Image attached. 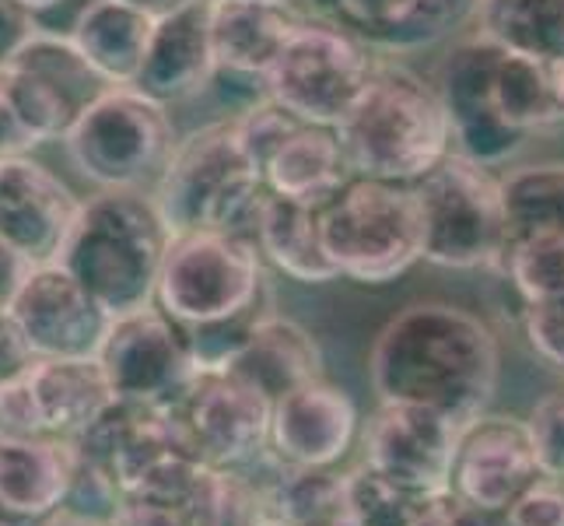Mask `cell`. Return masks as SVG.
Here are the masks:
<instances>
[{"label": "cell", "instance_id": "cell-9", "mask_svg": "<svg viewBox=\"0 0 564 526\" xmlns=\"http://www.w3.org/2000/svg\"><path fill=\"white\" fill-rule=\"evenodd\" d=\"M379 61L382 56L358 35L319 14H302L278 64L267 74L263 95L281 103L302 124L340 127L365 95Z\"/></svg>", "mask_w": 564, "mask_h": 526}, {"label": "cell", "instance_id": "cell-35", "mask_svg": "<svg viewBox=\"0 0 564 526\" xmlns=\"http://www.w3.org/2000/svg\"><path fill=\"white\" fill-rule=\"evenodd\" d=\"M527 428H530L543 477L564 481V389L561 394L543 397L533 407L527 418Z\"/></svg>", "mask_w": 564, "mask_h": 526}, {"label": "cell", "instance_id": "cell-43", "mask_svg": "<svg viewBox=\"0 0 564 526\" xmlns=\"http://www.w3.org/2000/svg\"><path fill=\"white\" fill-rule=\"evenodd\" d=\"M123 4L138 8V11H144L151 18H165V14H176V11H183L189 4H197V0H123Z\"/></svg>", "mask_w": 564, "mask_h": 526}, {"label": "cell", "instance_id": "cell-44", "mask_svg": "<svg viewBox=\"0 0 564 526\" xmlns=\"http://www.w3.org/2000/svg\"><path fill=\"white\" fill-rule=\"evenodd\" d=\"M50 526H109V519H99V516H85V513H74V509H64L61 516H53Z\"/></svg>", "mask_w": 564, "mask_h": 526}, {"label": "cell", "instance_id": "cell-16", "mask_svg": "<svg viewBox=\"0 0 564 526\" xmlns=\"http://www.w3.org/2000/svg\"><path fill=\"white\" fill-rule=\"evenodd\" d=\"M540 477L543 471L527 421L480 415L459 428L449 489L474 509L501 516Z\"/></svg>", "mask_w": 564, "mask_h": 526}, {"label": "cell", "instance_id": "cell-21", "mask_svg": "<svg viewBox=\"0 0 564 526\" xmlns=\"http://www.w3.org/2000/svg\"><path fill=\"white\" fill-rule=\"evenodd\" d=\"M214 77H218V61L210 46V0H197L176 14L159 18L133 88L162 106H176L197 99Z\"/></svg>", "mask_w": 564, "mask_h": 526}, {"label": "cell", "instance_id": "cell-10", "mask_svg": "<svg viewBox=\"0 0 564 526\" xmlns=\"http://www.w3.org/2000/svg\"><path fill=\"white\" fill-rule=\"evenodd\" d=\"M169 415L180 450L214 471H239L270 450L274 400L228 368H207L193 376L169 404Z\"/></svg>", "mask_w": 564, "mask_h": 526}, {"label": "cell", "instance_id": "cell-31", "mask_svg": "<svg viewBox=\"0 0 564 526\" xmlns=\"http://www.w3.org/2000/svg\"><path fill=\"white\" fill-rule=\"evenodd\" d=\"M509 243L564 236V162L519 165L501 175Z\"/></svg>", "mask_w": 564, "mask_h": 526}, {"label": "cell", "instance_id": "cell-46", "mask_svg": "<svg viewBox=\"0 0 564 526\" xmlns=\"http://www.w3.org/2000/svg\"><path fill=\"white\" fill-rule=\"evenodd\" d=\"M18 8H25L29 14H43V11H53V8H64L67 0H14Z\"/></svg>", "mask_w": 564, "mask_h": 526}, {"label": "cell", "instance_id": "cell-29", "mask_svg": "<svg viewBox=\"0 0 564 526\" xmlns=\"http://www.w3.org/2000/svg\"><path fill=\"white\" fill-rule=\"evenodd\" d=\"M267 519L291 526H344L347 471L337 466H274L267 484Z\"/></svg>", "mask_w": 564, "mask_h": 526}, {"label": "cell", "instance_id": "cell-22", "mask_svg": "<svg viewBox=\"0 0 564 526\" xmlns=\"http://www.w3.org/2000/svg\"><path fill=\"white\" fill-rule=\"evenodd\" d=\"M22 379L43 439L77 442L116 400L99 358H35Z\"/></svg>", "mask_w": 564, "mask_h": 526}, {"label": "cell", "instance_id": "cell-8", "mask_svg": "<svg viewBox=\"0 0 564 526\" xmlns=\"http://www.w3.org/2000/svg\"><path fill=\"white\" fill-rule=\"evenodd\" d=\"M77 172L102 190H144L159 183L176 148L169 106L133 85H109L64 138Z\"/></svg>", "mask_w": 564, "mask_h": 526}, {"label": "cell", "instance_id": "cell-47", "mask_svg": "<svg viewBox=\"0 0 564 526\" xmlns=\"http://www.w3.org/2000/svg\"><path fill=\"white\" fill-rule=\"evenodd\" d=\"M246 4H270V8H291L295 0H246Z\"/></svg>", "mask_w": 564, "mask_h": 526}, {"label": "cell", "instance_id": "cell-34", "mask_svg": "<svg viewBox=\"0 0 564 526\" xmlns=\"http://www.w3.org/2000/svg\"><path fill=\"white\" fill-rule=\"evenodd\" d=\"M231 124H236V138H239L242 151L249 154V162L260 172L270 159H274V151L302 127L299 116H291L281 103L270 99V95L252 99L239 116H231Z\"/></svg>", "mask_w": 564, "mask_h": 526}, {"label": "cell", "instance_id": "cell-40", "mask_svg": "<svg viewBox=\"0 0 564 526\" xmlns=\"http://www.w3.org/2000/svg\"><path fill=\"white\" fill-rule=\"evenodd\" d=\"M32 32H35L32 14L25 8H18L14 0H0V67L29 43Z\"/></svg>", "mask_w": 564, "mask_h": 526}, {"label": "cell", "instance_id": "cell-14", "mask_svg": "<svg viewBox=\"0 0 564 526\" xmlns=\"http://www.w3.org/2000/svg\"><path fill=\"white\" fill-rule=\"evenodd\" d=\"M501 46L488 35H470L453 43V50L442 56L435 88L442 95V106L449 112L453 144L459 154L474 159L488 169L509 165L516 154L527 148V141L501 124L495 106V67Z\"/></svg>", "mask_w": 564, "mask_h": 526}, {"label": "cell", "instance_id": "cell-41", "mask_svg": "<svg viewBox=\"0 0 564 526\" xmlns=\"http://www.w3.org/2000/svg\"><path fill=\"white\" fill-rule=\"evenodd\" d=\"M32 264L22 257V253H14L4 239H0V309H8L11 299L18 296V288L29 278Z\"/></svg>", "mask_w": 564, "mask_h": 526}, {"label": "cell", "instance_id": "cell-19", "mask_svg": "<svg viewBox=\"0 0 564 526\" xmlns=\"http://www.w3.org/2000/svg\"><path fill=\"white\" fill-rule=\"evenodd\" d=\"M313 14L326 18L379 56L421 53L449 39L470 18L480 0H308Z\"/></svg>", "mask_w": 564, "mask_h": 526}, {"label": "cell", "instance_id": "cell-3", "mask_svg": "<svg viewBox=\"0 0 564 526\" xmlns=\"http://www.w3.org/2000/svg\"><path fill=\"white\" fill-rule=\"evenodd\" d=\"M347 162L361 175L417 183L456 151L435 82L382 56L358 106L337 127Z\"/></svg>", "mask_w": 564, "mask_h": 526}, {"label": "cell", "instance_id": "cell-12", "mask_svg": "<svg viewBox=\"0 0 564 526\" xmlns=\"http://www.w3.org/2000/svg\"><path fill=\"white\" fill-rule=\"evenodd\" d=\"M99 362L116 397L162 407L176 400L189 386V379L197 376L186 330L162 305L116 316L99 351Z\"/></svg>", "mask_w": 564, "mask_h": 526}, {"label": "cell", "instance_id": "cell-39", "mask_svg": "<svg viewBox=\"0 0 564 526\" xmlns=\"http://www.w3.org/2000/svg\"><path fill=\"white\" fill-rule=\"evenodd\" d=\"M32 362L35 355L22 334V326L14 323L11 309H0V386L14 376H22Z\"/></svg>", "mask_w": 564, "mask_h": 526}, {"label": "cell", "instance_id": "cell-24", "mask_svg": "<svg viewBox=\"0 0 564 526\" xmlns=\"http://www.w3.org/2000/svg\"><path fill=\"white\" fill-rule=\"evenodd\" d=\"M295 8L246 4V0H210V46L218 74L257 82L263 88L270 67L299 25Z\"/></svg>", "mask_w": 564, "mask_h": 526}, {"label": "cell", "instance_id": "cell-18", "mask_svg": "<svg viewBox=\"0 0 564 526\" xmlns=\"http://www.w3.org/2000/svg\"><path fill=\"white\" fill-rule=\"evenodd\" d=\"M82 211L70 186L29 154L0 159V239L39 267L53 264Z\"/></svg>", "mask_w": 564, "mask_h": 526}, {"label": "cell", "instance_id": "cell-49", "mask_svg": "<svg viewBox=\"0 0 564 526\" xmlns=\"http://www.w3.org/2000/svg\"><path fill=\"white\" fill-rule=\"evenodd\" d=\"M557 71H561V88H564V61H557Z\"/></svg>", "mask_w": 564, "mask_h": 526}, {"label": "cell", "instance_id": "cell-42", "mask_svg": "<svg viewBox=\"0 0 564 526\" xmlns=\"http://www.w3.org/2000/svg\"><path fill=\"white\" fill-rule=\"evenodd\" d=\"M29 148H35L32 133L22 127V120H18L4 103V95H0V159H14V154H25Z\"/></svg>", "mask_w": 564, "mask_h": 526}, {"label": "cell", "instance_id": "cell-27", "mask_svg": "<svg viewBox=\"0 0 564 526\" xmlns=\"http://www.w3.org/2000/svg\"><path fill=\"white\" fill-rule=\"evenodd\" d=\"M154 25H159V18L130 8L123 0H91L77 14L70 43L82 50V56L106 85H138Z\"/></svg>", "mask_w": 564, "mask_h": 526}, {"label": "cell", "instance_id": "cell-30", "mask_svg": "<svg viewBox=\"0 0 564 526\" xmlns=\"http://www.w3.org/2000/svg\"><path fill=\"white\" fill-rule=\"evenodd\" d=\"M477 22L505 50L564 61V0H480Z\"/></svg>", "mask_w": 564, "mask_h": 526}, {"label": "cell", "instance_id": "cell-17", "mask_svg": "<svg viewBox=\"0 0 564 526\" xmlns=\"http://www.w3.org/2000/svg\"><path fill=\"white\" fill-rule=\"evenodd\" d=\"M74 446L77 460L95 477H102L116 495L138 489L154 466L183 453L169 407L123 397H116Z\"/></svg>", "mask_w": 564, "mask_h": 526}, {"label": "cell", "instance_id": "cell-2", "mask_svg": "<svg viewBox=\"0 0 564 526\" xmlns=\"http://www.w3.org/2000/svg\"><path fill=\"white\" fill-rule=\"evenodd\" d=\"M172 243L165 218L144 190H102L82 201L56 264H64L112 316L154 305Z\"/></svg>", "mask_w": 564, "mask_h": 526}, {"label": "cell", "instance_id": "cell-1", "mask_svg": "<svg viewBox=\"0 0 564 526\" xmlns=\"http://www.w3.org/2000/svg\"><path fill=\"white\" fill-rule=\"evenodd\" d=\"M501 351L495 330L449 302H417L389 320L368 355L379 404H417L459 428L488 411Z\"/></svg>", "mask_w": 564, "mask_h": 526}, {"label": "cell", "instance_id": "cell-32", "mask_svg": "<svg viewBox=\"0 0 564 526\" xmlns=\"http://www.w3.org/2000/svg\"><path fill=\"white\" fill-rule=\"evenodd\" d=\"M498 275L512 281L527 305L564 299V236H533L509 243Z\"/></svg>", "mask_w": 564, "mask_h": 526}, {"label": "cell", "instance_id": "cell-23", "mask_svg": "<svg viewBox=\"0 0 564 526\" xmlns=\"http://www.w3.org/2000/svg\"><path fill=\"white\" fill-rule=\"evenodd\" d=\"M77 477V446L67 439L0 436V502L8 509L53 519L67 509Z\"/></svg>", "mask_w": 564, "mask_h": 526}, {"label": "cell", "instance_id": "cell-20", "mask_svg": "<svg viewBox=\"0 0 564 526\" xmlns=\"http://www.w3.org/2000/svg\"><path fill=\"white\" fill-rule=\"evenodd\" d=\"M358 436V407L344 386L313 379L274 400L270 457L281 466H337Z\"/></svg>", "mask_w": 564, "mask_h": 526}, {"label": "cell", "instance_id": "cell-15", "mask_svg": "<svg viewBox=\"0 0 564 526\" xmlns=\"http://www.w3.org/2000/svg\"><path fill=\"white\" fill-rule=\"evenodd\" d=\"M459 425L417 404H379L365 428V463L417 498L449 492Z\"/></svg>", "mask_w": 564, "mask_h": 526}, {"label": "cell", "instance_id": "cell-5", "mask_svg": "<svg viewBox=\"0 0 564 526\" xmlns=\"http://www.w3.org/2000/svg\"><path fill=\"white\" fill-rule=\"evenodd\" d=\"M319 228L337 275L355 285H389L424 260L421 207L411 183L351 172L319 204Z\"/></svg>", "mask_w": 564, "mask_h": 526}, {"label": "cell", "instance_id": "cell-48", "mask_svg": "<svg viewBox=\"0 0 564 526\" xmlns=\"http://www.w3.org/2000/svg\"><path fill=\"white\" fill-rule=\"evenodd\" d=\"M252 526H291V523H281V519H260V523H252Z\"/></svg>", "mask_w": 564, "mask_h": 526}, {"label": "cell", "instance_id": "cell-6", "mask_svg": "<svg viewBox=\"0 0 564 526\" xmlns=\"http://www.w3.org/2000/svg\"><path fill=\"white\" fill-rule=\"evenodd\" d=\"M260 246L236 232H183L172 236L154 305L180 326H210L274 302Z\"/></svg>", "mask_w": 564, "mask_h": 526}, {"label": "cell", "instance_id": "cell-7", "mask_svg": "<svg viewBox=\"0 0 564 526\" xmlns=\"http://www.w3.org/2000/svg\"><path fill=\"white\" fill-rule=\"evenodd\" d=\"M421 207L424 260L449 270H498L509 249L501 175L453 151L411 183Z\"/></svg>", "mask_w": 564, "mask_h": 526}, {"label": "cell", "instance_id": "cell-11", "mask_svg": "<svg viewBox=\"0 0 564 526\" xmlns=\"http://www.w3.org/2000/svg\"><path fill=\"white\" fill-rule=\"evenodd\" d=\"M109 85L70 43V35L32 32L29 43L0 67V95L35 144L64 141L70 127Z\"/></svg>", "mask_w": 564, "mask_h": 526}, {"label": "cell", "instance_id": "cell-4", "mask_svg": "<svg viewBox=\"0 0 564 526\" xmlns=\"http://www.w3.org/2000/svg\"><path fill=\"white\" fill-rule=\"evenodd\" d=\"M151 197L172 236L214 228L252 239L267 183L242 151L236 124L214 120L176 141Z\"/></svg>", "mask_w": 564, "mask_h": 526}, {"label": "cell", "instance_id": "cell-37", "mask_svg": "<svg viewBox=\"0 0 564 526\" xmlns=\"http://www.w3.org/2000/svg\"><path fill=\"white\" fill-rule=\"evenodd\" d=\"M498 526H564V481L540 477L498 516Z\"/></svg>", "mask_w": 564, "mask_h": 526}, {"label": "cell", "instance_id": "cell-25", "mask_svg": "<svg viewBox=\"0 0 564 526\" xmlns=\"http://www.w3.org/2000/svg\"><path fill=\"white\" fill-rule=\"evenodd\" d=\"M228 373L257 386L267 400H281L291 389L323 376V351L302 323L270 313L228 362Z\"/></svg>", "mask_w": 564, "mask_h": 526}, {"label": "cell", "instance_id": "cell-38", "mask_svg": "<svg viewBox=\"0 0 564 526\" xmlns=\"http://www.w3.org/2000/svg\"><path fill=\"white\" fill-rule=\"evenodd\" d=\"M414 526H498V516L474 509L470 502H463L449 489V492H438L432 498H424Z\"/></svg>", "mask_w": 564, "mask_h": 526}, {"label": "cell", "instance_id": "cell-33", "mask_svg": "<svg viewBox=\"0 0 564 526\" xmlns=\"http://www.w3.org/2000/svg\"><path fill=\"white\" fill-rule=\"evenodd\" d=\"M424 498L403 492L376 466L358 463L347 471V523L344 526H414Z\"/></svg>", "mask_w": 564, "mask_h": 526}, {"label": "cell", "instance_id": "cell-45", "mask_svg": "<svg viewBox=\"0 0 564 526\" xmlns=\"http://www.w3.org/2000/svg\"><path fill=\"white\" fill-rule=\"evenodd\" d=\"M0 526H50V523H46V519H32V516H22V513L8 509V505L0 502Z\"/></svg>", "mask_w": 564, "mask_h": 526}, {"label": "cell", "instance_id": "cell-13", "mask_svg": "<svg viewBox=\"0 0 564 526\" xmlns=\"http://www.w3.org/2000/svg\"><path fill=\"white\" fill-rule=\"evenodd\" d=\"M8 309L35 358H99L116 320L56 260L32 267Z\"/></svg>", "mask_w": 564, "mask_h": 526}, {"label": "cell", "instance_id": "cell-28", "mask_svg": "<svg viewBox=\"0 0 564 526\" xmlns=\"http://www.w3.org/2000/svg\"><path fill=\"white\" fill-rule=\"evenodd\" d=\"M351 162L340 144L337 127L302 124L263 165V183L270 193L295 197L305 204H326L351 180Z\"/></svg>", "mask_w": 564, "mask_h": 526}, {"label": "cell", "instance_id": "cell-36", "mask_svg": "<svg viewBox=\"0 0 564 526\" xmlns=\"http://www.w3.org/2000/svg\"><path fill=\"white\" fill-rule=\"evenodd\" d=\"M522 337L551 373L564 376V299L530 302L522 313Z\"/></svg>", "mask_w": 564, "mask_h": 526}, {"label": "cell", "instance_id": "cell-26", "mask_svg": "<svg viewBox=\"0 0 564 526\" xmlns=\"http://www.w3.org/2000/svg\"><path fill=\"white\" fill-rule=\"evenodd\" d=\"M252 243L260 246L267 264H274L281 275L299 285H329L340 278L323 246L319 204H305L267 190L257 228H252Z\"/></svg>", "mask_w": 564, "mask_h": 526}]
</instances>
